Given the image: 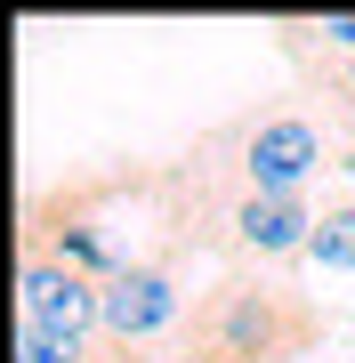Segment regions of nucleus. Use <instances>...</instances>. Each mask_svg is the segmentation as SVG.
<instances>
[{
  "label": "nucleus",
  "instance_id": "obj_1",
  "mask_svg": "<svg viewBox=\"0 0 355 363\" xmlns=\"http://www.w3.org/2000/svg\"><path fill=\"white\" fill-rule=\"evenodd\" d=\"M339 130L315 97H250L226 121L194 130L186 154L162 162V186H194V194H291L315 202V186L331 178Z\"/></svg>",
  "mask_w": 355,
  "mask_h": 363
},
{
  "label": "nucleus",
  "instance_id": "obj_2",
  "mask_svg": "<svg viewBox=\"0 0 355 363\" xmlns=\"http://www.w3.org/2000/svg\"><path fill=\"white\" fill-rule=\"evenodd\" d=\"M339 315L315 291H299L291 274H259V267H218L194 291V315L178 331L186 363H299L315 355Z\"/></svg>",
  "mask_w": 355,
  "mask_h": 363
},
{
  "label": "nucleus",
  "instance_id": "obj_3",
  "mask_svg": "<svg viewBox=\"0 0 355 363\" xmlns=\"http://www.w3.org/2000/svg\"><path fill=\"white\" fill-rule=\"evenodd\" d=\"M154 178H162V162H106V169H65V178L33 186L16 250H57V259H73L89 274H113L130 250L106 242V218H113V202L154 210Z\"/></svg>",
  "mask_w": 355,
  "mask_h": 363
},
{
  "label": "nucleus",
  "instance_id": "obj_4",
  "mask_svg": "<svg viewBox=\"0 0 355 363\" xmlns=\"http://www.w3.org/2000/svg\"><path fill=\"white\" fill-rule=\"evenodd\" d=\"M186 315H194V250L154 234L106 274V339L113 347H178Z\"/></svg>",
  "mask_w": 355,
  "mask_h": 363
},
{
  "label": "nucleus",
  "instance_id": "obj_5",
  "mask_svg": "<svg viewBox=\"0 0 355 363\" xmlns=\"http://www.w3.org/2000/svg\"><path fill=\"white\" fill-rule=\"evenodd\" d=\"M16 323L65 339V347H106V274L57 259V250H16Z\"/></svg>",
  "mask_w": 355,
  "mask_h": 363
},
{
  "label": "nucleus",
  "instance_id": "obj_6",
  "mask_svg": "<svg viewBox=\"0 0 355 363\" xmlns=\"http://www.w3.org/2000/svg\"><path fill=\"white\" fill-rule=\"evenodd\" d=\"M307 267L355 274V202H339V194L323 202V218H315V242H307Z\"/></svg>",
  "mask_w": 355,
  "mask_h": 363
},
{
  "label": "nucleus",
  "instance_id": "obj_7",
  "mask_svg": "<svg viewBox=\"0 0 355 363\" xmlns=\"http://www.w3.org/2000/svg\"><path fill=\"white\" fill-rule=\"evenodd\" d=\"M89 363H186V355H178V347H113V339H106Z\"/></svg>",
  "mask_w": 355,
  "mask_h": 363
},
{
  "label": "nucleus",
  "instance_id": "obj_8",
  "mask_svg": "<svg viewBox=\"0 0 355 363\" xmlns=\"http://www.w3.org/2000/svg\"><path fill=\"white\" fill-rule=\"evenodd\" d=\"M331 186H339V202H355V130H339V154H331Z\"/></svg>",
  "mask_w": 355,
  "mask_h": 363
},
{
  "label": "nucleus",
  "instance_id": "obj_9",
  "mask_svg": "<svg viewBox=\"0 0 355 363\" xmlns=\"http://www.w3.org/2000/svg\"><path fill=\"white\" fill-rule=\"evenodd\" d=\"M331 113V130H355V97H339V105H323Z\"/></svg>",
  "mask_w": 355,
  "mask_h": 363
}]
</instances>
